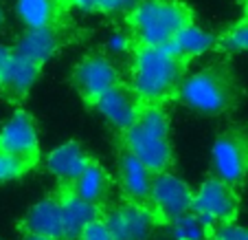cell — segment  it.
Returning a JSON list of instances; mask_svg holds the SVG:
<instances>
[{"instance_id":"cell-10","label":"cell","mask_w":248,"mask_h":240,"mask_svg":"<svg viewBox=\"0 0 248 240\" xmlns=\"http://www.w3.org/2000/svg\"><path fill=\"white\" fill-rule=\"evenodd\" d=\"M0 150L11 156H18L29 163H38L40 156V135L35 119L27 110L18 108L2 126H0Z\"/></svg>"},{"instance_id":"cell-4","label":"cell","mask_w":248,"mask_h":240,"mask_svg":"<svg viewBox=\"0 0 248 240\" xmlns=\"http://www.w3.org/2000/svg\"><path fill=\"white\" fill-rule=\"evenodd\" d=\"M121 148L134 154L152 174L169 172L173 150L169 141V119L163 106H143L136 121L121 132Z\"/></svg>"},{"instance_id":"cell-11","label":"cell","mask_w":248,"mask_h":240,"mask_svg":"<svg viewBox=\"0 0 248 240\" xmlns=\"http://www.w3.org/2000/svg\"><path fill=\"white\" fill-rule=\"evenodd\" d=\"M68 42V31L64 24H53V27H42V29H27L14 42L11 51L20 55L22 60L35 64L42 69L55 53L62 51V47Z\"/></svg>"},{"instance_id":"cell-3","label":"cell","mask_w":248,"mask_h":240,"mask_svg":"<svg viewBox=\"0 0 248 240\" xmlns=\"http://www.w3.org/2000/svg\"><path fill=\"white\" fill-rule=\"evenodd\" d=\"M125 22L136 47L165 49L176 33L193 22V11L183 0H139Z\"/></svg>"},{"instance_id":"cell-8","label":"cell","mask_w":248,"mask_h":240,"mask_svg":"<svg viewBox=\"0 0 248 240\" xmlns=\"http://www.w3.org/2000/svg\"><path fill=\"white\" fill-rule=\"evenodd\" d=\"M191 188L180 176L171 174V172H160V174H154V179H152V189L145 205L156 223L169 225L173 218L191 212Z\"/></svg>"},{"instance_id":"cell-22","label":"cell","mask_w":248,"mask_h":240,"mask_svg":"<svg viewBox=\"0 0 248 240\" xmlns=\"http://www.w3.org/2000/svg\"><path fill=\"white\" fill-rule=\"evenodd\" d=\"M217 49L224 53L248 51V18H242L229 27L222 35H217Z\"/></svg>"},{"instance_id":"cell-23","label":"cell","mask_w":248,"mask_h":240,"mask_svg":"<svg viewBox=\"0 0 248 240\" xmlns=\"http://www.w3.org/2000/svg\"><path fill=\"white\" fill-rule=\"evenodd\" d=\"M31 168H33V163L18 159V156H11V154L0 150V183L20 179V176H24Z\"/></svg>"},{"instance_id":"cell-24","label":"cell","mask_w":248,"mask_h":240,"mask_svg":"<svg viewBox=\"0 0 248 240\" xmlns=\"http://www.w3.org/2000/svg\"><path fill=\"white\" fill-rule=\"evenodd\" d=\"M213 240H248V227H239L235 223L229 225H217L211 229Z\"/></svg>"},{"instance_id":"cell-25","label":"cell","mask_w":248,"mask_h":240,"mask_svg":"<svg viewBox=\"0 0 248 240\" xmlns=\"http://www.w3.org/2000/svg\"><path fill=\"white\" fill-rule=\"evenodd\" d=\"M139 0H101L99 2V11L108 16H117V14H130L136 7Z\"/></svg>"},{"instance_id":"cell-30","label":"cell","mask_w":248,"mask_h":240,"mask_svg":"<svg viewBox=\"0 0 248 240\" xmlns=\"http://www.w3.org/2000/svg\"><path fill=\"white\" fill-rule=\"evenodd\" d=\"M22 240H51V238H42V236H31V234H24Z\"/></svg>"},{"instance_id":"cell-27","label":"cell","mask_w":248,"mask_h":240,"mask_svg":"<svg viewBox=\"0 0 248 240\" xmlns=\"http://www.w3.org/2000/svg\"><path fill=\"white\" fill-rule=\"evenodd\" d=\"M99 2L101 0H60L62 9H79V11H86V14H90V11H99Z\"/></svg>"},{"instance_id":"cell-29","label":"cell","mask_w":248,"mask_h":240,"mask_svg":"<svg viewBox=\"0 0 248 240\" xmlns=\"http://www.w3.org/2000/svg\"><path fill=\"white\" fill-rule=\"evenodd\" d=\"M9 60H11V47L0 42V84H2V77H5V71L9 66Z\"/></svg>"},{"instance_id":"cell-12","label":"cell","mask_w":248,"mask_h":240,"mask_svg":"<svg viewBox=\"0 0 248 240\" xmlns=\"http://www.w3.org/2000/svg\"><path fill=\"white\" fill-rule=\"evenodd\" d=\"M93 108L121 135L136 121L139 113L143 110V104L134 90L130 88V84L121 82L119 86L110 88L108 93H103L93 104Z\"/></svg>"},{"instance_id":"cell-16","label":"cell","mask_w":248,"mask_h":240,"mask_svg":"<svg viewBox=\"0 0 248 240\" xmlns=\"http://www.w3.org/2000/svg\"><path fill=\"white\" fill-rule=\"evenodd\" d=\"M90 156L77 141H66L46 156V170L57 179L60 188H70L86 170Z\"/></svg>"},{"instance_id":"cell-19","label":"cell","mask_w":248,"mask_h":240,"mask_svg":"<svg viewBox=\"0 0 248 240\" xmlns=\"http://www.w3.org/2000/svg\"><path fill=\"white\" fill-rule=\"evenodd\" d=\"M40 69L31 62L22 60L20 55H16L11 51V60L9 66L5 71V77H2V84H0V95L9 102H22L24 97L29 95V90L33 88V84L38 82Z\"/></svg>"},{"instance_id":"cell-14","label":"cell","mask_w":248,"mask_h":240,"mask_svg":"<svg viewBox=\"0 0 248 240\" xmlns=\"http://www.w3.org/2000/svg\"><path fill=\"white\" fill-rule=\"evenodd\" d=\"M24 234L31 236H42V238L51 240H64V229H62V212H60V201L57 194L42 198L40 203L31 205L29 212L24 214L22 223H20Z\"/></svg>"},{"instance_id":"cell-20","label":"cell","mask_w":248,"mask_h":240,"mask_svg":"<svg viewBox=\"0 0 248 240\" xmlns=\"http://www.w3.org/2000/svg\"><path fill=\"white\" fill-rule=\"evenodd\" d=\"M16 16L27 29H42L62 24V9L60 0H16Z\"/></svg>"},{"instance_id":"cell-21","label":"cell","mask_w":248,"mask_h":240,"mask_svg":"<svg viewBox=\"0 0 248 240\" xmlns=\"http://www.w3.org/2000/svg\"><path fill=\"white\" fill-rule=\"evenodd\" d=\"M169 234L173 240H206L211 229L193 212H187L169 223Z\"/></svg>"},{"instance_id":"cell-7","label":"cell","mask_w":248,"mask_h":240,"mask_svg":"<svg viewBox=\"0 0 248 240\" xmlns=\"http://www.w3.org/2000/svg\"><path fill=\"white\" fill-rule=\"evenodd\" d=\"M121 82V73L114 62L101 51L86 53L70 71V84L88 106H93L103 93H108Z\"/></svg>"},{"instance_id":"cell-9","label":"cell","mask_w":248,"mask_h":240,"mask_svg":"<svg viewBox=\"0 0 248 240\" xmlns=\"http://www.w3.org/2000/svg\"><path fill=\"white\" fill-rule=\"evenodd\" d=\"M101 221L112 240H150L156 221L147 205L123 201L101 209Z\"/></svg>"},{"instance_id":"cell-18","label":"cell","mask_w":248,"mask_h":240,"mask_svg":"<svg viewBox=\"0 0 248 240\" xmlns=\"http://www.w3.org/2000/svg\"><path fill=\"white\" fill-rule=\"evenodd\" d=\"M110 188H112V181H110V174L103 170V165L99 161L90 159L86 170L79 174V179L70 185V189L81 198V201L90 203L94 207L103 209L106 203H108L110 196Z\"/></svg>"},{"instance_id":"cell-2","label":"cell","mask_w":248,"mask_h":240,"mask_svg":"<svg viewBox=\"0 0 248 240\" xmlns=\"http://www.w3.org/2000/svg\"><path fill=\"white\" fill-rule=\"evenodd\" d=\"M187 69L189 62L173 57L165 49L134 44L127 84L143 106H163L169 99H176Z\"/></svg>"},{"instance_id":"cell-26","label":"cell","mask_w":248,"mask_h":240,"mask_svg":"<svg viewBox=\"0 0 248 240\" xmlns=\"http://www.w3.org/2000/svg\"><path fill=\"white\" fill-rule=\"evenodd\" d=\"M77 240H112V236H110L108 227L103 225L101 218H97V221L90 223V225L81 231Z\"/></svg>"},{"instance_id":"cell-31","label":"cell","mask_w":248,"mask_h":240,"mask_svg":"<svg viewBox=\"0 0 248 240\" xmlns=\"http://www.w3.org/2000/svg\"><path fill=\"white\" fill-rule=\"evenodd\" d=\"M2 22H5V9H2V5H0V29H2Z\"/></svg>"},{"instance_id":"cell-1","label":"cell","mask_w":248,"mask_h":240,"mask_svg":"<svg viewBox=\"0 0 248 240\" xmlns=\"http://www.w3.org/2000/svg\"><path fill=\"white\" fill-rule=\"evenodd\" d=\"M176 99L193 113L217 117L242 104L244 86L229 60H216L200 71L187 73Z\"/></svg>"},{"instance_id":"cell-5","label":"cell","mask_w":248,"mask_h":240,"mask_svg":"<svg viewBox=\"0 0 248 240\" xmlns=\"http://www.w3.org/2000/svg\"><path fill=\"white\" fill-rule=\"evenodd\" d=\"M211 168L216 179L237 189L248 181V123H233L216 137L211 148Z\"/></svg>"},{"instance_id":"cell-28","label":"cell","mask_w":248,"mask_h":240,"mask_svg":"<svg viewBox=\"0 0 248 240\" xmlns=\"http://www.w3.org/2000/svg\"><path fill=\"white\" fill-rule=\"evenodd\" d=\"M130 33H114L112 40L108 42V49L110 51H125V49H130Z\"/></svg>"},{"instance_id":"cell-15","label":"cell","mask_w":248,"mask_h":240,"mask_svg":"<svg viewBox=\"0 0 248 240\" xmlns=\"http://www.w3.org/2000/svg\"><path fill=\"white\" fill-rule=\"evenodd\" d=\"M117 168H119V185H121L123 194H125V201L145 205L147 196H150L154 174L134 154H130L125 148L119 150Z\"/></svg>"},{"instance_id":"cell-17","label":"cell","mask_w":248,"mask_h":240,"mask_svg":"<svg viewBox=\"0 0 248 240\" xmlns=\"http://www.w3.org/2000/svg\"><path fill=\"white\" fill-rule=\"evenodd\" d=\"M213 49H217V35H213L211 31L198 27L196 22L187 24L183 31L176 33V38L165 47V51L171 53L173 57L185 62H191L193 57H200L211 53Z\"/></svg>"},{"instance_id":"cell-13","label":"cell","mask_w":248,"mask_h":240,"mask_svg":"<svg viewBox=\"0 0 248 240\" xmlns=\"http://www.w3.org/2000/svg\"><path fill=\"white\" fill-rule=\"evenodd\" d=\"M57 201H60V212H62V229H64V240H77L79 234L101 218V209L90 205V203L81 201L70 188L57 189Z\"/></svg>"},{"instance_id":"cell-32","label":"cell","mask_w":248,"mask_h":240,"mask_svg":"<svg viewBox=\"0 0 248 240\" xmlns=\"http://www.w3.org/2000/svg\"><path fill=\"white\" fill-rule=\"evenodd\" d=\"M244 18H248V0H244Z\"/></svg>"},{"instance_id":"cell-6","label":"cell","mask_w":248,"mask_h":240,"mask_svg":"<svg viewBox=\"0 0 248 240\" xmlns=\"http://www.w3.org/2000/svg\"><path fill=\"white\" fill-rule=\"evenodd\" d=\"M191 212L209 229L217 225H229L239 214V194L235 188L226 185L216 176H206L193 194Z\"/></svg>"}]
</instances>
